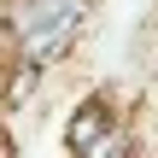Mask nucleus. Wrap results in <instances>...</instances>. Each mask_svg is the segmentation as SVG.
Here are the masks:
<instances>
[{
  "label": "nucleus",
  "instance_id": "nucleus-1",
  "mask_svg": "<svg viewBox=\"0 0 158 158\" xmlns=\"http://www.w3.org/2000/svg\"><path fill=\"white\" fill-rule=\"evenodd\" d=\"M64 147L82 152V158H111V152H135V135L117 123L111 100L94 94V100H82V106L64 117Z\"/></svg>",
  "mask_w": 158,
  "mask_h": 158
},
{
  "label": "nucleus",
  "instance_id": "nucleus-3",
  "mask_svg": "<svg viewBox=\"0 0 158 158\" xmlns=\"http://www.w3.org/2000/svg\"><path fill=\"white\" fill-rule=\"evenodd\" d=\"M0 117H6V76H0Z\"/></svg>",
  "mask_w": 158,
  "mask_h": 158
},
{
  "label": "nucleus",
  "instance_id": "nucleus-2",
  "mask_svg": "<svg viewBox=\"0 0 158 158\" xmlns=\"http://www.w3.org/2000/svg\"><path fill=\"white\" fill-rule=\"evenodd\" d=\"M88 18H94V6H76V12H59V18H47V23H35V29L12 35V59H29V64L53 70L59 59H70V53H76V41H82Z\"/></svg>",
  "mask_w": 158,
  "mask_h": 158
}]
</instances>
